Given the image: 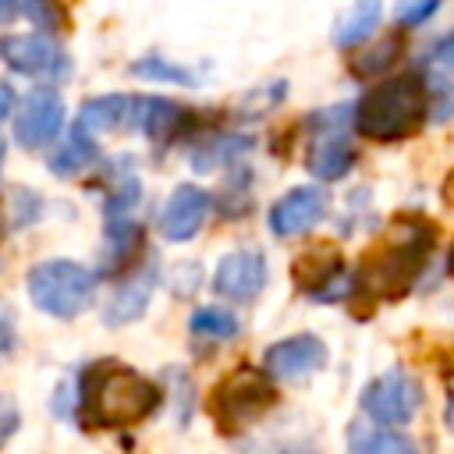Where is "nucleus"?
Returning a JSON list of instances; mask_svg holds the SVG:
<instances>
[{
  "instance_id": "obj_1",
  "label": "nucleus",
  "mask_w": 454,
  "mask_h": 454,
  "mask_svg": "<svg viewBox=\"0 0 454 454\" xmlns=\"http://www.w3.org/2000/svg\"><path fill=\"white\" fill-rule=\"evenodd\" d=\"M433 245V227L422 220H397L394 231L387 234V241H380L372 252H365V259L355 270V291L376 301H397L411 291L415 277L426 266Z\"/></svg>"
},
{
  "instance_id": "obj_2",
  "label": "nucleus",
  "mask_w": 454,
  "mask_h": 454,
  "mask_svg": "<svg viewBox=\"0 0 454 454\" xmlns=\"http://www.w3.org/2000/svg\"><path fill=\"white\" fill-rule=\"evenodd\" d=\"M160 387L124 362H92L82 376V415L92 426H135L149 419L160 408Z\"/></svg>"
},
{
  "instance_id": "obj_3",
  "label": "nucleus",
  "mask_w": 454,
  "mask_h": 454,
  "mask_svg": "<svg viewBox=\"0 0 454 454\" xmlns=\"http://www.w3.org/2000/svg\"><path fill=\"white\" fill-rule=\"evenodd\" d=\"M429 114V92L426 82L415 74L387 78L376 89H369L355 106V128L365 138L376 142H397L422 128Z\"/></svg>"
},
{
  "instance_id": "obj_4",
  "label": "nucleus",
  "mask_w": 454,
  "mask_h": 454,
  "mask_svg": "<svg viewBox=\"0 0 454 454\" xmlns=\"http://www.w3.org/2000/svg\"><path fill=\"white\" fill-rule=\"evenodd\" d=\"M25 291L32 298V305L43 309L46 316L74 319L78 312L89 309V301L96 294V273L71 259H50V262H39L28 270Z\"/></svg>"
},
{
  "instance_id": "obj_5",
  "label": "nucleus",
  "mask_w": 454,
  "mask_h": 454,
  "mask_svg": "<svg viewBox=\"0 0 454 454\" xmlns=\"http://www.w3.org/2000/svg\"><path fill=\"white\" fill-rule=\"evenodd\" d=\"M277 404V387L262 369L238 365L209 394V415L223 433H241Z\"/></svg>"
},
{
  "instance_id": "obj_6",
  "label": "nucleus",
  "mask_w": 454,
  "mask_h": 454,
  "mask_svg": "<svg viewBox=\"0 0 454 454\" xmlns=\"http://www.w3.org/2000/svg\"><path fill=\"white\" fill-rule=\"evenodd\" d=\"M419 383L404 369H387L362 390V411L376 426H404L419 411Z\"/></svg>"
},
{
  "instance_id": "obj_7",
  "label": "nucleus",
  "mask_w": 454,
  "mask_h": 454,
  "mask_svg": "<svg viewBox=\"0 0 454 454\" xmlns=\"http://www.w3.org/2000/svg\"><path fill=\"white\" fill-rule=\"evenodd\" d=\"M348 114H355V110L333 106V110L319 114L326 124L316 128V142L309 145V160H305V167H309L319 181H337V177H344V174L351 170V163H355V149H351V142H348V124H344Z\"/></svg>"
},
{
  "instance_id": "obj_8",
  "label": "nucleus",
  "mask_w": 454,
  "mask_h": 454,
  "mask_svg": "<svg viewBox=\"0 0 454 454\" xmlns=\"http://www.w3.org/2000/svg\"><path fill=\"white\" fill-rule=\"evenodd\" d=\"M262 362L273 380H301L326 365V344L316 333H294L270 344Z\"/></svg>"
},
{
  "instance_id": "obj_9",
  "label": "nucleus",
  "mask_w": 454,
  "mask_h": 454,
  "mask_svg": "<svg viewBox=\"0 0 454 454\" xmlns=\"http://www.w3.org/2000/svg\"><path fill=\"white\" fill-rule=\"evenodd\" d=\"M60 128H64V103H60V96L50 92V89H39V92H32L25 99V106H21V114L14 121V138L25 149H43V145H50L60 135Z\"/></svg>"
},
{
  "instance_id": "obj_10",
  "label": "nucleus",
  "mask_w": 454,
  "mask_h": 454,
  "mask_svg": "<svg viewBox=\"0 0 454 454\" xmlns=\"http://www.w3.org/2000/svg\"><path fill=\"white\" fill-rule=\"evenodd\" d=\"M213 287L231 301H252L266 287V259L252 248H238L223 255L213 273Z\"/></svg>"
},
{
  "instance_id": "obj_11",
  "label": "nucleus",
  "mask_w": 454,
  "mask_h": 454,
  "mask_svg": "<svg viewBox=\"0 0 454 454\" xmlns=\"http://www.w3.org/2000/svg\"><path fill=\"white\" fill-rule=\"evenodd\" d=\"M326 213V195L312 184L305 188H291L287 195H280L270 209V231L277 238H294V234H305L312 231Z\"/></svg>"
},
{
  "instance_id": "obj_12",
  "label": "nucleus",
  "mask_w": 454,
  "mask_h": 454,
  "mask_svg": "<svg viewBox=\"0 0 454 454\" xmlns=\"http://www.w3.org/2000/svg\"><path fill=\"white\" fill-rule=\"evenodd\" d=\"M0 60L18 74H64L57 67H67L57 43L43 35H7L0 39Z\"/></svg>"
},
{
  "instance_id": "obj_13",
  "label": "nucleus",
  "mask_w": 454,
  "mask_h": 454,
  "mask_svg": "<svg viewBox=\"0 0 454 454\" xmlns=\"http://www.w3.org/2000/svg\"><path fill=\"white\" fill-rule=\"evenodd\" d=\"M209 213V195L199 188V184H177L163 206V216H160V231L170 238V241H188L202 220Z\"/></svg>"
},
{
  "instance_id": "obj_14",
  "label": "nucleus",
  "mask_w": 454,
  "mask_h": 454,
  "mask_svg": "<svg viewBox=\"0 0 454 454\" xmlns=\"http://www.w3.org/2000/svg\"><path fill=\"white\" fill-rule=\"evenodd\" d=\"M344 280V259L333 248H312L294 259V284L309 291L316 301H333Z\"/></svg>"
},
{
  "instance_id": "obj_15",
  "label": "nucleus",
  "mask_w": 454,
  "mask_h": 454,
  "mask_svg": "<svg viewBox=\"0 0 454 454\" xmlns=\"http://www.w3.org/2000/svg\"><path fill=\"white\" fill-rule=\"evenodd\" d=\"M153 284H156V270H145V273H135L131 280H124V284L114 291V298H110V305H106L103 319H106L110 326L135 323V319L145 312V305H149Z\"/></svg>"
},
{
  "instance_id": "obj_16",
  "label": "nucleus",
  "mask_w": 454,
  "mask_h": 454,
  "mask_svg": "<svg viewBox=\"0 0 454 454\" xmlns=\"http://www.w3.org/2000/svg\"><path fill=\"white\" fill-rule=\"evenodd\" d=\"M184 110L170 99H160V96H145V99H135L131 106V124L138 131H145L149 138H170L181 124H184Z\"/></svg>"
},
{
  "instance_id": "obj_17",
  "label": "nucleus",
  "mask_w": 454,
  "mask_h": 454,
  "mask_svg": "<svg viewBox=\"0 0 454 454\" xmlns=\"http://www.w3.org/2000/svg\"><path fill=\"white\" fill-rule=\"evenodd\" d=\"M131 106L135 99L131 96H99V99H89L78 114V128L89 131V135H99V131H114L121 124L131 121Z\"/></svg>"
},
{
  "instance_id": "obj_18",
  "label": "nucleus",
  "mask_w": 454,
  "mask_h": 454,
  "mask_svg": "<svg viewBox=\"0 0 454 454\" xmlns=\"http://www.w3.org/2000/svg\"><path fill=\"white\" fill-rule=\"evenodd\" d=\"M380 14H383V4L380 0H355L340 14V21L333 28V43L337 46H358L362 39L372 35V28L380 25Z\"/></svg>"
},
{
  "instance_id": "obj_19",
  "label": "nucleus",
  "mask_w": 454,
  "mask_h": 454,
  "mask_svg": "<svg viewBox=\"0 0 454 454\" xmlns=\"http://www.w3.org/2000/svg\"><path fill=\"white\" fill-rule=\"evenodd\" d=\"M96 160V142H92V135L89 131H82L78 124H74V131H71V138L64 142V149L60 153H53V160H50V170L53 174H74V170H82L85 163H92Z\"/></svg>"
},
{
  "instance_id": "obj_20",
  "label": "nucleus",
  "mask_w": 454,
  "mask_h": 454,
  "mask_svg": "<svg viewBox=\"0 0 454 454\" xmlns=\"http://www.w3.org/2000/svg\"><path fill=\"white\" fill-rule=\"evenodd\" d=\"M397 53H401V39L397 35H383L380 43H372L365 53H358L351 60V71L355 74H380V71H387L394 64Z\"/></svg>"
},
{
  "instance_id": "obj_21",
  "label": "nucleus",
  "mask_w": 454,
  "mask_h": 454,
  "mask_svg": "<svg viewBox=\"0 0 454 454\" xmlns=\"http://www.w3.org/2000/svg\"><path fill=\"white\" fill-rule=\"evenodd\" d=\"M192 330L195 333H206V337H216V340H231V337H238V319L227 309L206 305V309H195L192 312Z\"/></svg>"
},
{
  "instance_id": "obj_22",
  "label": "nucleus",
  "mask_w": 454,
  "mask_h": 454,
  "mask_svg": "<svg viewBox=\"0 0 454 454\" xmlns=\"http://www.w3.org/2000/svg\"><path fill=\"white\" fill-rule=\"evenodd\" d=\"M248 145H252V138H245V135H223V138H216V142L202 145V149L195 153L192 167H195V170H213L216 163L234 160V153H245Z\"/></svg>"
},
{
  "instance_id": "obj_23",
  "label": "nucleus",
  "mask_w": 454,
  "mask_h": 454,
  "mask_svg": "<svg viewBox=\"0 0 454 454\" xmlns=\"http://www.w3.org/2000/svg\"><path fill=\"white\" fill-rule=\"evenodd\" d=\"M131 71H135L138 78H160V82H177V85H195V82H199L195 74H188V67L167 64V60H163V57H156V53H149V57H142V60H135V64H131Z\"/></svg>"
},
{
  "instance_id": "obj_24",
  "label": "nucleus",
  "mask_w": 454,
  "mask_h": 454,
  "mask_svg": "<svg viewBox=\"0 0 454 454\" xmlns=\"http://www.w3.org/2000/svg\"><path fill=\"white\" fill-rule=\"evenodd\" d=\"M21 11L28 14V21L43 32H57L64 25L60 18V4L57 0H21Z\"/></svg>"
},
{
  "instance_id": "obj_25",
  "label": "nucleus",
  "mask_w": 454,
  "mask_h": 454,
  "mask_svg": "<svg viewBox=\"0 0 454 454\" xmlns=\"http://www.w3.org/2000/svg\"><path fill=\"white\" fill-rule=\"evenodd\" d=\"M358 454H419L415 447H411V440L408 436H401V433H372L369 440H362V450Z\"/></svg>"
},
{
  "instance_id": "obj_26",
  "label": "nucleus",
  "mask_w": 454,
  "mask_h": 454,
  "mask_svg": "<svg viewBox=\"0 0 454 454\" xmlns=\"http://www.w3.org/2000/svg\"><path fill=\"white\" fill-rule=\"evenodd\" d=\"M284 92H287V82H273V85H266L259 96H255V92L245 96L241 114H245V117H259V114H266V110H273V106L284 99Z\"/></svg>"
},
{
  "instance_id": "obj_27",
  "label": "nucleus",
  "mask_w": 454,
  "mask_h": 454,
  "mask_svg": "<svg viewBox=\"0 0 454 454\" xmlns=\"http://www.w3.org/2000/svg\"><path fill=\"white\" fill-rule=\"evenodd\" d=\"M440 0H397V21L401 25H422L436 14Z\"/></svg>"
},
{
  "instance_id": "obj_28",
  "label": "nucleus",
  "mask_w": 454,
  "mask_h": 454,
  "mask_svg": "<svg viewBox=\"0 0 454 454\" xmlns=\"http://www.w3.org/2000/svg\"><path fill=\"white\" fill-rule=\"evenodd\" d=\"M433 64L440 67V74L454 78V32H450L447 39L436 43V50H433Z\"/></svg>"
},
{
  "instance_id": "obj_29",
  "label": "nucleus",
  "mask_w": 454,
  "mask_h": 454,
  "mask_svg": "<svg viewBox=\"0 0 454 454\" xmlns=\"http://www.w3.org/2000/svg\"><path fill=\"white\" fill-rule=\"evenodd\" d=\"M14 429H18V404L7 394H0V443L14 436Z\"/></svg>"
},
{
  "instance_id": "obj_30",
  "label": "nucleus",
  "mask_w": 454,
  "mask_h": 454,
  "mask_svg": "<svg viewBox=\"0 0 454 454\" xmlns=\"http://www.w3.org/2000/svg\"><path fill=\"white\" fill-rule=\"evenodd\" d=\"M11 344H14V330H11V316L4 312L0 316V351H7Z\"/></svg>"
},
{
  "instance_id": "obj_31",
  "label": "nucleus",
  "mask_w": 454,
  "mask_h": 454,
  "mask_svg": "<svg viewBox=\"0 0 454 454\" xmlns=\"http://www.w3.org/2000/svg\"><path fill=\"white\" fill-rule=\"evenodd\" d=\"M11 106H14V92H11V85H4V82H0V117H7V114H11Z\"/></svg>"
},
{
  "instance_id": "obj_32",
  "label": "nucleus",
  "mask_w": 454,
  "mask_h": 454,
  "mask_svg": "<svg viewBox=\"0 0 454 454\" xmlns=\"http://www.w3.org/2000/svg\"><path fill=\"white\" fill-rule=\"evenodd\" d=\"M14 14H18V4H14V0H0V25L11 21Z\"/></svg>"
},
{
  "instance_id": "obj_33",
  "label": "nucleus",
  "mask_w": 454,
  "mask_h": 454,
  "mask_svg": "<svg viewBox=\"0 0 454 454\" xmlns=\"http://www.w3.org/2000/svg\"><path fill=\"white\" fill-rule=\"evenodd\" d=\"M447 426L454 429V394H450V401H447Z\"/></svg>"
},
{
  "instance_id": "obj_34",
  "label": "nucleus",
  "mask_w": 454,
  "mask_h": 454,
  "mask_svg": "<svg viewBox=\"0 0 454 454\" xmlns=\"http://www.w3.org/2000/svg\"><path fill=\"white\" fill-rule=\"evenodd\" d=\"M280 454H312L309 447H287V450H280Z\"/></svg>"
},
{
  "instance_id": "obj_35",
  "label": "nucleus",
  "mask_w": 454,
  "mask_h": 454,
  "mask_svg": "<svg viewBox=\"0 0 454 454\" xmlns=\"http://www.w3.org/2000/svg\"><path fill=\"white\" fill-rule=\"evenodd\" d=\"M0 163H4V142H0Z\"/></svg>"
}]
</instances>
